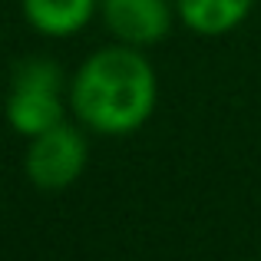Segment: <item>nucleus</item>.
I'll list each match as a JSON object with an SVG mask.
<instances>
[{"label":"nucleus","mask_w":261,"mask_h":261,"mask_svg":"<svg viewBox=\"0 0 261 261\" xmlns=\"http://www.w3.org/2000/svg\"><path fill=\"white\" fill-rule=\"evenodd\" d=\"M66 99L89 133L129 136L152 119L159 80L139 46L113 43L80 63L66 86Z\"/></svg>","instance_id":"nucleus-1"},{"label":"nucleus","mask_w":261,"mask_h":261,"mask_svg":"<svg viewBox=\"0 0 261 261\" xmlns=\"http://www.w3.org/2000/svg\"><path fill=\"white\" fill-rule=\"evenodd\" d=\"M99 17L116 43L146 50L169 37L175 0H99Z\"/></svg>","instance_id":"nucleus-4"},{"label":"nucleus","mask_w":261,"mask_h":261,"mask_svg":"<svg viewBox=\"0 0 261 261\" xmlns=\"http://www.w3.org/2000/svg\"><path fill=\"white\" fill-rule=\"evenodd\" d=\"M20 10L43 37H73L99 13V0H20Z\"/></svg>","instance_id":"nucleus-5"},{"label":"nucleus","mask_w":261,"mask_h":261,"mask_svg":"<svg viewBox=\"0 0 261 261\" xmlns=\"http://www.w3.org/2000/svg\"><path fill=\"white\" fill-rule=\"evenodd\" d=\"M89 146L86 136L80 133L73 122H57V126L43 129V133L30 136V146L23 155V169L37 189L43 192H60L70 189L86 169Z\"/></svg>","instance_id":"nucleus-3"},{"label":"nucleus","mask_w":261,"mask_h":261,"mask_svg":"<svg viewBox=\"0 0 261 261\" xmlns=\"http://www.w3.org/2000/svg\"><path fill=\"white\" fill-rule=\"evenodd\" d=\"M258 0H175V17L198 37H225L248 20Z\"/></svg>","instance_id":"nucleus-6"},{"label":"nucleus","mask_w":261,"mask_h":261,"mask_svg":"<svg viewBox=\"0 0 261 261\" xmlns=\"http://www.w3.org/2000/svg\"><path fill=\"white\" fill-rule=\"evenodd\" d=\"M242 261H251V258H242Z\"/></svg>","instance_id":"nucleus-7"},{"label":"nucleus","mask_w":261,"mask_h":261,"mask_svg":"<svg viewBox=\"0 0 261 261\" xmlns=\"http://www.w3.org/2000/svg\"><path fill=\"white\" fill-rule=\"evenodd\" d=\"M63 70L50 57H27L13 66L10 93L4 99V116L13 133L37 136L43 129L63 122L66 102H63Z\"/></svg>","instance_id":"nucleus-2"}]
</instances>
